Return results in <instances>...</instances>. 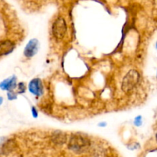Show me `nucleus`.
I'll return each instance as SVG.
<instances>
[{"label": "nucleus", "instance_id": "f257e3e1", "mask_svg": "<svg viewBox=\"0 0 157 157\" xmlns=\"http://www.w3.org/2000/svg\"><path fill=\"white\" fill-rule=\"evenodd\" d=\"M90 142L85 136L81 134H75L71 137L68 148L76 153H81L88 148Z\"/></svg>", "mask_w": 157, "mask_h": 157}, {"label": "nucleus", "instance_id": "f03ea898", "mask_svg": "<svg viewBox=\"0 0 157 157\" xmlns=\"http://www.w3.org/2000/svg\"><path fill=\"white\" fill-rule=\"evenodd\" d=\"M140 81V74L136 70H131L126 75L123 79L122 90L129 92L133 90Z\"/></svg>", "mask_w": 157, "mask_h": 157}, {"label": "nucleus", "instance_id": "7ed1b4c3", "mask_svg": "<svg viewBox=\"0 0 157 157\" xmlns=\"http://www.w3.org/2000/svg\"><path fill=\"white\" fill-rule=\"evenodd\" d=\"M67 32V25L63 18L59 17L52 25V34L56 39H62Z\"/></svg>", "mask_w": 157, "mask_h": 157}, {"label": "nucleus", "instance_id": "20e7f679", "mask_svg": "<svg viewBox=\"0 0 157 157\" xmlns=\"http://www.w3.org/2000/svg\"><path fill=\"white\" fill-rule=\"evenodd\" d=\"M39 49V42L36 38H32L28 42L24 49V55L27 58H32L35 56Z\"/></svg>", "mask_w": 157, "mask_h": 157}, {"label": "nucleus", "instance_id": "39448f33", "mask_svg": "<svg viewBox=\"0 0 157 157\" xmlns=\"http://www.w3.org/2000/svg\"><path fill=\"white\" fill-rule=\"evenodd\" d=\"M29 90L36 97H40L43 94V84L39 78H34L29 82Z\"/></svg>", "mask_w": 157, "mask_h": 157}, {"label": "nucleus", "instance_id": "423d86ee", "mask_svg": "<svg viewBox=\"0 0 157 157\" xmlns=\"http://www.w3.org/2000/svg\"><path fill=\"white\" fill-rule=\"evenodd\" d=\"M17 86V78L15 75L4 80L0 83V88L3 90L12 91Z\"/></svg>", "mask_w": 157, "mask_h": 157}, {"label": "nucleus", "instance_id": "0eeeda50", "mask_svg": "<svg viewBox=\"0 0 157 157\" xmlns=\"http://www.w3.org/2000/svg\"><path fill=\"white\" fill-rule=\"evenodd\" d=\"M15 48V44L10 41H5L0 43V56L7 55L12 52Z\"/></svg>", "mask_w": 157, "mask_h": 157}, {"label": "nucleus", "instance_id": "6e6552de", "mask_svg": "<svg viewBox=\"0 0 157 157\" xmlns=\"http://www.w3.org/2000/svg\"><path fill=\"white\" fill-rule=\"evenodd\" d=\"M54 141L55 143H58V144H63V143L65 142V136L64 134H62L61 132H59L58 134L55 133Z\"/></svg>", "mask_w": 157, "mask_h": 157}, {"label": "nucleus", "instance_id": "1a4fd4ad", "mask_svg": "<svg viewBox=\"0 0 157 157\" xmlns=\"http://www.w3.org/2000/svg\"><path fill=\"white\" fill-rule=\"evenodd\" d=\"M134 125L136 127H140L142 125V117L138 116L134 120Z\"/></svg>", "mask_w": 157, "mask_h": 157}, {"label": "nucleus", "instance_id": "9d476101", "mask_svg": "<svg viewBox=\"0 0 157 157\" xmlns=\"http://www.w3.org/2000/svg\"><path fill=\"white\" fill-rule=\"evenodd\" d=\"M25 90V84L23 82H21L19 83V84H18V91L19 94H21V93H24Z\"/></svg>", "mask_w": 157, "mask_h": 157}, {"label": "nucleus", "instance_id": "9b49d317", "mask_svg": "<svg viewBox=\"0 0 157 157\" xmlns=\"http://www.w3.org/2000/svg\"><path fill=\"white\" fill-rule=\"evenodd\" d=\"M7 96H8V98H9V100H15V99H16L17 95L15 92H13V90H12V91L8 92Z\"/></svg>", "mask_w": 157, "mask_h": 157}, {"label": "nucleus", "instance_id": "f8f14e48", "mask_svg": "<svg viewBox=\"0 0 157 157\" xmlns=\"http://www.w3.org/2000/svg\"><path fill=\"white\" fill-rule=\"evenodd\" d=\"M32 115H33L34 117H38V112H37L36 109H35V107H32Z\"/></svg>", "mask_w": 157, "mask_h": 157}, {"label": "nucleus", "instance_id": "ddd939ff", "mask_svg": "<svg viewBox=\"0 0 157 157\" xmlns=\"http://www.w3.org/2000/svg\"><path fill=\"white\" fill-rule=\"evenodd\" d=\"M98 126H99V127H106V126H107V124H106V123L102 122V123H101V124H98Z\"/></svg>", "mask_w": 157, "mask_h": 157}, {"label": "nucleus", "instance_id": "4468645a", "mask_svg": "<svg viewBox=\"0 0 157 157\" xmlns=\"http://www.w3.org/2000/svg\"><path fill=\"white\" fill-rule=\"evenodd\" d=\"M2 102H3L2 98V97H0V105H1V104H2Z\"/></svg>", "mask_w": 157, "mask_h": 157}, {"label": "nucleus", "instance_id": "2eb2a0df", "mask_svg": "<svg viewBox=\"0 0 157 157\" xmlns=\"http://www.w3.org/2000/svg\"><path fill=\"white\" fill-rule=\"evenodd\" d=\"M156 48H157V42H156Z\"/></svg>", "mask_w": 157, "mask_h": 157}, {"label": "nucleus", "instance_id": "dca6fc26", "mask_svg": "<svg viewBox=\"0 0 157 157\" xmlns=\"http://www.w3.org/2000/svg\"><path fill=\"white\" fill-rule=\"evenodd\" d=\"M156 140H157V134H156Z\"/></svg>", "mask_w": 157, "mask_h": 157}]
</instances>
